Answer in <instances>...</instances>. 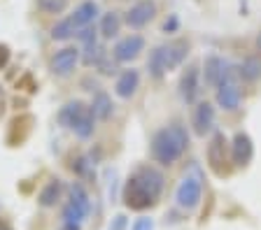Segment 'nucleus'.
<instances>
[{
    "mask_svg": "<svg viewBox=\"0 0 261 230\" xmlns=\"http://www.w3.org/2000/svg\"><path fill=\"white\" fill-rule=\"evenodd\" d=\"M163 186H166V177L159 168L138 165L121 188V200L130 212H147L159 203Z\"/></svg>",
    "mask_w": 261,
    "mask_h": 230,
    "instance_id": "f257e3e1",
    "label": "nucleus"
},
{
    "mask_svg": "<svg viewBox=\"0 0 261 230\" xmlns=\"http://www.w3.org/2000/svg\"><path fill=\"white\" fill-rule=\"evenodd\" d=\"M187 149H189V130L182 121H173L168 126L159 128L152 135V142H149L152 160L161 168L175 165L187 153Z\"/></svg>",
    "mask_w": 261,
    "mask_h": 230,
    "instance_id": "f03ea898",
    "label": "nucleus"
},
{
    "mask_svg": "<svg viewBox=\"0 0 261 230\" xmlns=\"http://www.w3.org/2000/svg\"><path fill=\"white\" fill-rule=\"evenodd\" d=\"M201 75H203L207 86L217 88L222 82H226L228 77H236V68L231 65L226 58H222V56L210 54V56H205V60H203Z\"/></svg>",
    "mask_w": 261,
    "mask_h": 230,
    "instance_id": "7ed1b4c3",
    "label": "nucleus"
},
{
    "mask_svg": "<svg viewBox=\"0 0 261 230\" xmlns=\"http://www.w3.org/2000/svg\"><path fill=\"white\" fill-rule=\"evenodd\" d=\"M80 60H82V51L77 47H72V44H65L59 51H54V56L49 58V70H51L54 77L65 79V77H70L75 72Z\"/></svg>",
    "mask_w": 261,
    "mask_h": 230,
    "instance_id": "20e7f679",
    "label": "nucleus"
},
{
    "mask_svg": "<svg viewBox=\"0 0 261 230\" xmlns=\"http://www.w3.org/2000/svg\"><path fill=\"white\" fill-rule=\"evenodd\" d=\"M175 200H177V207L187 209H196L203 200V179L198 175H187L185 179L179 181L177 193H175Z\"/></svg>",
    "mask_w": 261,
    "mask_h": 230,
    "instance_id": "39448f33",
    "label": "nucleus"
},
{
    "mask_svg": "<svg viewBox=\"0 0 261 230\" xmlns=\"http://www.w3.org/2000/svg\"><path fill=\"white\" fill-rule=\"evenodd\" d=\"M159 7L154 0H136L128 10L124 12V23L133 30H140V28L149 26V23L156 19Z\"/></svg>",
    "mask_w": 261,
    "mask_h": 230,
    "instance_id": "423d86ee",
    "label": "nucleus"
},
{
    "mask_svg": "<svg viewBox=\"0 0 261 230\" xmlns=\"http://www.w3.org/2000/svg\"><path fill=\"white\" fill-rule=\"evenodd\" d=\"M215 103H217V107L224 112H236L240 105H243V88H240L238 75L228 77L226 82H222L215 88Z\"/></svg>",
    "mask_w": 261,
    "mask_h": 230,
    "instance_id": "0eeeda50",
    "label": "nucleus"
},
{
    "mask_svg": "<svg viewBox=\"0 0 261 230\" xmlns=\"http://www.w3.org/2000/svg\"><path fill=\"white\" fill-rule=\"evenodd\" d=\"M201 65H187L179 75V82H177V91H179V98L185 100L187 105H196L198 103V95H201Z\"/></svg>",
    "mask_w": 261,
    "mask_h": 230,
    "instance_id": "6e6552de",
    "label": "nucleus"
},
{
    "mask_svg": "<svg viewBox=\"0 0 261 230\" xmlns=\"http://www.w3.org/2000/svg\"><path fill=\"white\" fill-rule=\"evenodd\" d=\"M142 51H145V38L138 33H130L117 40V44L112 47V58L117 63H133Z\"/></svg>",
    "mask_w": 261,
    "mask_h": 230,
    "instance_id": "1a4fd4ad",
    "label": "nucleus"
},
{
    "mask_svg": "<svg viewBox=\"0 0 261 230\" xmlns=\"http://www.w3.org/2000/svg\"><path fill=\"white\" fill-rule=\"evenodd\" d=\"M228 142H226V137L222 135V133H215V135H212V140H210V144H207V165H210L212 168V172H215V175H226V168H224V165L228 163V156H231V153H228Z\"/></svg>",
    "mask_w": 261,
    "mask_h": 230,
    "instance_id": "9d476101",
    "label": "nucleus"
},
{
    "mask_svg": "<svg viewBox=\"0 0 261 230\" xmlns=\"http://www.w3.org/2000/svg\"><path fill=\"white\" fill-rule=\"evenodd\" d=\"M231 163L236 168H247L254 158V142H252V137L247 135L245 130H238L231 140Z\"/></svg>",
    "mask_w": 261,
    "mask_h": 230,
    "instance_id": "9b49d317",
    "label": "nucleus"
},
{
    "mask_svg": "<svg viewBox=\"0 0 261 230\" xmlns=\"http://www.w3.org/2000/svg\"><path fill=\"white\" fill-rule=\"evenodd\" d=\"M215 105L207 103V100H201V103H196L194 112H191V128H194V135L198 137H205L207 133H212L215 128Z\"/></svg>",
    "mask_w": 261,
    "mask_h": 230,
    "instance_id": "f8f14e48",
    "label": "nucleus"
},
{
    "mask_svg": "<svg viewBox=\"0 0 261 230\" xmlns=\"http://www.w3.org/2000/svg\"><path fill=\"white\" fill-rule=\"evenodd\" d=\"M138 88H140V72H138L136 68L124 70L117 77V82H114V93L121 100H130L138 93Z\"/></svg>",
    "mask_w": 261,
    "mask_h": 230,
    "instance_id": "ddd939ff",
    "label": "nucleus"
},
{
    "mask_svg": "<svg viewBox=\"0 0 261 230\" xmlns=\"http://www.w3.org/2000/svg\"><path fill=\"white\" fill-rule=\"evenodd\" d=\"M147 72L154 82H161L163 77L170 72L168 65V54H166V44H159L149 51V58H147Z\"/></svg>",
    "mask_w": 261,
    "mask_h": 230,
    "instance_id": "4468645a",
    "label": "nucleus"
},
{
    "mask_svg": "<svg viewBox=\"0 0 261 230\" xmlns=\"http://www.w3.org/2000/svg\"><path fill=\"white\" fill-rule=\"evenodd\" d=\"M89 105L82 103V100H68V103L63 105L59 110V114H56V121H59L61 128H68V130H72V126L77 123V119L82 116V112L87 110Z\"/></svg>",
    "mask_w": 261,
    "mask_h": 230,
    "instance_id": "2eb2a0df",
    "label": "nucleus"
},
{
    "mask_svg": "<svg viewBox=\"0 0 261 230\" xmlns=\"http://www.w3.org/2000/svg\"><path fill=\"white\" fill-rule=\"evenodd\" d=\"M121 26H124V17H121L119 12H105L100 14V23H98V35L103 40H114L117 35L121 33Z\"/></svg>",
    "mask_w": 261,
    "mask_h": 230,
    "instance_id": "dca6fc26",
    "label": "nucleus"
},
{
    "mask_svg": "<svg viewBox=\"0 0 261 230\" xmlns=\"http://www.w3.org/2000/svg\"><path fill=\"white\" fill-rule=\"evenodd\" d=\"M49 35H51V40H54V42H70L72 38H77V35H80V26L75 23L72 14H68V17H61L59 21L51 26Z\"/></svg>",
    "mask_w": 261,
    "mask_h": 230,
    "instance_id": "f3484780",
    "label": "nucleus"
},
{
    "mask_svg": "<svg viewBox=\"0 0 261 230\" xmlns=\"http://www.w3.org/2000/svg\"><path fill=\"white\" fill-rule=\"evenodd\" d=\"M100 17V7H98L96 0H84V3H80V5L75 7V12H72V19H75V23L82 28H89L96 19Z\"/></svg>",
    "mask_w": 261,
    "mask_h": 230,
    "instance_id": "a211bd4d",
    "label": "nucleus"
},
{
    "mask_svg": "<svg viewBox=\"0 0 261 230\" xmlns=\"http://www.w3.org/2000/svg\"><path fill=\"white\" fill-rule=\"evenodd\" d=\"M61 195H63V181L61 179H49L42 186L38 195L40 207H56L61 203Z\"/></svg>",
    "mask_w": 261,
    "mask_h": 230,
    "instance_id": "6ab92c4d",
    "label": "nucleus"
},
{
    "mask_svg": "<svg viewBox=\"0 0 261 230\" xmlns=\"http://www.w3.org/2000/svg\"><path fill=\"white\" fill-rule=\"evenodd\" d=\"M89 107H91L96 121H108L110 116H112V112H114L112 98H110L105 91H100V88L96 91V95H93V100H91V105H89Z\"/></svg>",
    "mask_w": 261,
    "mask_h": 230,
    "instance_id": "aec40b11",
    "label": "nucleus"
},
{
    "mask_svg": "<svg viewBox=\"0 0 261 230\" xmlns=\"http://www.w3.org/2000/svg\"><path fill=\"white\" fill-rule=\"evenodd\" d=\"M236 75L243 82H259L261 79V58L259 56H247L243 63H238Z\"/></svg>",
    "mask_w": 261,
    "mask_h": 230,
    "instance_id": "412c9836",
    "label": "nucleus"
},
{
    "mask_svg": "<svg viewBox=\"0 0 261 230\" xmlns=\"http://www.w3.org/2000/svg\"><path fill=\"white\" fill-rule=\"evenodd\" d=\"M166 54H168L170 70H175V68L182 65L185 58L189 56V42H187V40H170V42L166 44Z\"/></svg>",
    "mask_w": 261,
    "mask_h": 230,
    "instance_id": "4be33fe9",
    "label": "nucleus"
},
{
    "mask_svg": "<svg viewBox=\"0 0 261 230\" xmlns=\"http://www.w3.org/2000/svg\"><path fill=\"white\" fill-rule=\"evenodd\" d=\"M93 130H96V116H93L91 107H87V110L82 112L80 119H77V123L72 126V133H75L80 140H89V137L93 135Z\"/></svg>",
    "mask_w": 261,
    "mask_h": 230,
    "instance_id": "5701e85b",
    "label": "nucleus"
},
{
    "mask_svg": "<svg viewBox=\"0 0 261 230\" xmlns=\"http://www.w3.org/2000/svg\"><path fill=\"white\" fill-rule=\"evenodd\" d=\"M68 203H72L77 209H82V212L89 216V212H91V198H89L87 188L82 186V184H72L70 191H68Z\"/></svg>",
    "mask_w": 261,
    "mask_h": 230,
    "instance_id": "b1692460",
    "label": "nucleus"
},
{
    "mask_svg": "<svg viewBox=\"0 0 261 230\" xmlns=\"http://www.w3.org/2000/svg\"><path fill=\"white\" fill-rule=\"evenodd\" d=\"M68 3H70V0H35L38 10L42 12V14H47V17L63 14V12L68 10Z\"/></svg>",
    "mask_w": 261,
    "mask_h": 230,
    "instance_id": "393cba45",
    "label": "nucleus"
},
{
    "mask_svg": "<svg viewBox=\"0 0 261 230\" xmlns=\"http://www.w3.org/2000/svg\"><path fill=\"white\" fill-rule=\"evenodd\" d=\"M105 56V49L98 44V40L96 42H89V44H84V51H82V63L84 65H98V60Z\"/></svg>",
    "mask_w": 261,
    "mask_h": 230,
    "instance_id": "a878e982",
    "label": "nucleus"
},
{
    "mask_svg": "<svg viewBox=\"0 0 261 230\" xmlns=\"http://www.w3.org/2000/svg\"><path fill=\"white\" fill-rule=\"evenodd\" d=\"M61 219H63V223H77V225H80L82 221L87 219V214L82 212V209H77L72 203H65L63 205V212H61Z\"/></svg>",
    "mask_w": 261,
    "mask_h": 230,
    "instance_id": "bb28decb",
    "label": "nucleus"
},
{
    "mask_svg": "<svg viewBox=\"0 0 261 230\" xmlns=\"http://www.w3.org/2000/svg\"><path fill=\"white\" fill-rule=\"evenodd\" d=\"M114 63H117V60H110L108 54H105L103 58L98 60V68H100V72H103V75H114V72H117V65H114Z\"/></svg>",
    "mask_w": 261,
    "mask_h": 230,
    "instance_id": "cd10ccee",
    "label": "nucleus"
},
{
    "mask_svg": "<svg viewBox=\"0 0 261 230\" xmlns=\"http://www.w3.org/2000/svg\"><path fill=\"white\" fill-rule=\"evenodd\" d=\"M130 230H154V221L149 219V216H140V219L133 221Z\"/></svg>",
    "mask_w": 261,
    "mask_h": 230,
    "instance_id": "c85d7f7f",
    "label": "nucleus"
},
{
    "mask_svg": "<svg viewBox=\"0 0 261 230\" xmlns=\"http://www.w3.org/2000/svg\"><path fill=\"white\" fill-rule=\"evenodd\" d=\"M7 60H10V49H7V44H0V68H5Z\"/></svg>",
    "mask_w": 261,
    "mask_h": 230,
    "instance_id": "c756f323",
    "label": "nucleus"
},
{
    "mask_svg": "<svg viewBox=\"0 0 261 230\" xmlns=\"http://www.w3.org/2000/svg\"><path fill=\"white\" fill-rule=\"evenodd\" d=\"M124 225H126V216H117L114 225H110V230H124Z\"/></svg>",
    "mask_w": 261,
    "mask_h": 230,
    "instance_id": "7c9ffc66",
    "label": "nucleus"
},
{
    "mask_svg": "<svg viewBox=\"0 0 261 230\" xmlns=\"http://www.w3.org/2000/svg\"><path fill=\"white\" fill-rule=\"evenodd\" d=\"M61 230H80V225L77 223H63V228Z\"/></svg>",
    "mask_w": 261,
    "mask_h": 230,
    "instance_id": "2f4dec72",
    "label": "nucleus"
},
{
    "mask_svg": "<svg viewBox=\"0 0 261 230\" xmlns=\"http://www.w3.org/2000/svg\"><path fill=\"white\" fill-rule=\"evenodd\" d=\"M0 230H14V228H12V225L7 223V221H3V219H0Z\"/></svg>",
    "mask_w": 261,
    "mask_h": 230,
    "instance_id": "473e14b6",
    "label": "nucleus"
},
{
    "mask_svg": "<svg viewBox=\"0 0 261 230\" xmlns=\"http://www.w3.org/2000/svg\"><path fill=\"white\" fill-rule=\"evenodd\" d=\"M256 47L261 49V30H259V35H256Z\"/></svg>",
    "mask_w": 261,
    "mask_h": 230,
    "instance_id": "72a5a7b5",
    "label": "nucleus"
}]
</instances>
